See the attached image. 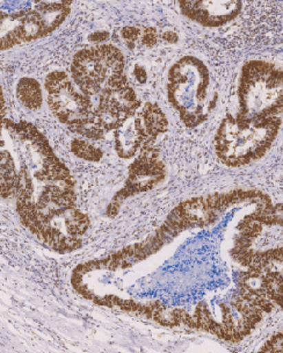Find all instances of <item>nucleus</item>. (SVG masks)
<instances>
[{
    "mask_svg": "<svg viewBox=\"0 0 283 353\" xmlns=\"http://www.w3.org/2000/svg\"><path fill=\"white\" fill-rule=\"evenodd\" d=\"M281 125L282 118L244 119L228 115L215 137L217 157L230 168L257 162L272 148Z\"/></svg>",
    "mask_w": 283,
    "mask_h": 353,
    "instance_id": "obj_1",
    "label": "nucleus"
},
{
    "mask_svg": "<svg viewBox=\"0 0 283 353\" xmlns=\"http://www.w3.org/2000/svg\"><path fill=\"white\" fill-rule=\"evenodd\" d=\"M167 94L169 103L188 128L207 121L216 105L209 69L194 56H185L169 69Z\"/></svg>",
    "mask_w": 283,
    "mask_h": 353,
    "instance_id": "obj_2",
    "label": "nucleus"
},
{
    "mask_svg": "<svg viewBox=\"0 0 283 353\" xmlns=\"http://www.w3.org/2000/svg\"><path fill=\"white\" fill-rule=\"evenodd\" d=\"M238 113L244 119L281 118L283 115V69L274 63L253 59L239 78Z\"/></svg>",
    "mask_w": 283,
    "mask_h": 353,
    "instance_id": "obj_3",
    "label": "nucleus"
},
{
    "mask_svg": "<svg viewBox=\"0 0 283 353\" xmlns=\"http://www.w3.org/2000/svg\"><path fill=\"white\" fill-rule=\"evenodd\" d=\"M50 110L59 121L87 140H101L106 130L96 118V107L65 72L54 71L45 81Z\"/></svg>",
    "mask_w": 283,
    "mask_h": 353,
    "instance_id": "obj_4",
    "label": "nucleus"
},
{
    "mask_svg": "<svg viewBox=\"0 0 283 353\" xmlns=\"http://www.w3.org/2000/svg\"><path fill=\"white\" fill-rule=\"evenodd\" d=\"M125 57L112 44L81 49L71 64V77L85 96H100L103 90L127 81Z\"/></svg>",
    "mask_w": 283,
    "mask_h": 353,
    "instance_id": "obj_5",
    "label": "nucleus"
},
{
    "mask_svg": "<svg viewBox=\"0 0 283 353\" xmlns=\"http://www.w3.org/2000/svg\"><path fill=\"white\" fill-rule=\"evenodd\" d=\"M247 200H255L259 203V207L271 203L266 195L250 190H235L227 193L205 195L188 199L178 205L167 216L164 225L177 235L187 229L202 228L213 223L229 207Z\"/></svg>",
    "mask_w": 283,
    "mask_h": 353,
    "instance_id": "obj_6",
    "label": "nucleus"
},
{
    "mask_svg": "<svg viewBox=\"0 0 283 353\" xmlns=\"http://www.w3.org/2000/svg\"><path fill=\"white\" fill-rule=\"evenodd\" d=\"M71 3H39L33 10L1 19V49L48 37L70 14Z\"/></svg>",
    "mask_w": 283,
    "mask_h": 353,
    "instance_id": "obj_7",
    "label": "nucleus"
},
{
    "mask_svg": "<svg viewBox=\"0 0 283 353\" xmlns=\"http://www.w3.org/2000/svg\"><path fill=\"white\" fill-rule=\"evenodd\" d=\"M165 178V165L160 159V152L152 143L140 149L135 162L129 168L125 186L115 194L107 213L109 216L118 215L122 203L133 195L150 191L160 184Z\"/></svg>",
    "mask_w": 283,
    "mask_h": 353,
    "instance_id": "obj_8",
    "label": "nucleus"
},
{
    "mask_svg": "<svg viewBox=\"0 0 283 353\" xmlns=\"http://www.w3.org/2000/svg\"><path fill=\"white\" fill-rule=\"evenodd\" d=\"M140 107V100L136 92L125 81L105 88L100 93L99 103L96 107V118L106 132H115L133 118Z\"/></svg>",
    "mask_w": 283,
    "mask_h": 353,
    "instance_id": "obj_9",
    "label": "nucleus"
},
{
    "mask_svg": "<svg viewBox=\"0 0 283 353\" xmlns=\"http://www.w3.org/2000/svg\"><path fill=\"white\" fill-rule=\"evenodd\" d=\"M181 13L191 21L203 27L224 26L235 20L242 11L243 4L231 0H199L181 1Z\"/></svg>",
    "mask_w": 283,
    "mask_h": 353,
    "instance_id": "obj_10",
    "label": "nucleus"
},
{
    "mask_svg": "<svg viewBox=\"0 0 283 353\" xmlns=\"http://www.w3.org/2000/svg\"><path fill=\"white\" fill-rule=\"evenodd\" d=\"M245 269L265 273L272 286L273 301L283 309V245L269 250L251 252L238 261Z\"/></svg>",
    "mask_w": 283,
    "mask_h": 353,
    "instance_id": "obj_11",
    "label": "nucleus"
},
{
    "mask_svg": "<svg viewBox=\"0 0 283 353\" xmlns=\"http://www.w3.org/2000/svg\"><path fill=\"white\" fill-rule=\"evenodd\" d=\"M147 144V137L140 117L129 119L115 130V151L120 159H133Z\"/></svg>",
    "mask_w": 283,
    "mask_h": 353,
    "instance_id": "obj_12",
    "label": "nucleus"
},
{
    "mask_svg": "<svg viewBox=\"0 0 283 353\" xmlns=\"http://www.w3.org/2000/svg\"><path fill=\"white\" fill-rule=\"evenodd\" d=\"M138 117L147 137V144L152 143L169 128V120L157 103H145Z\"/></svg>",
    "mask_w": 283,
    "mask_h": 353,
    "instance_id": "obj_13",
    "label": "nucleus"
},
{
    "mask_svg": "<svg viewBox=\"0 0 283 353\" xmlns=\"http://www.w3.org/2000/svg\"><path fill=\"white\" fill-rule=\"evenodd\" d=\"M17 96L20 103L28 110H36L42 105V88L33 78H21L17 86Z\"/></svg>",
    "mask_w": 283,
    "mask_h": 353,
    "instance_id": "obj_14",
    "label": "nucleus"
},
{
    "mask_svg": "<svg viewBox=\"0 0 283 353\" xmlns=\"http://www.w3.org/2000/svg\"><path fill=\"white\" fill-rule=\"evenodd\" d=\"M252 214L265 227L279 225L283 228V203H277V205L269 203L265 206L259 207L257 212Z\"/></svg>",
    "mask_w": 283,
    "mask_h": 353,
    "instance_id": "obj_15",
    "label": "nucleus"
},
{
    "mask_svg": "<svg viewBox=\"0 0 283 353\" xmlns=\"http://www.w3.org/2000/svg\"><path fill=\"white\" fill-rule=\"evenodd\" d=\"M71 151L74 156L79 159L90 161V162H98L103 159V151L94 147L86 140H74L71 143Z\"/></svg>",
    "mask_w": 283,
    "mask_h": 353,
    "instance_id": "obj_16",
    "label": "nucleus"
},
{
    "mask_svg": "<svg viewBox=\"0 0 283 353\" xmlns=\"http://www.w3.org/2000/svg\"><path fill=\"white\" fill-rule=\"evenodd\" d=\"M260 350L266 352H283V331L272 336Z\"/></svg>",
    "mask_w": 283,
    "mask_h": 353,
    "instance_id": "obj_17",
    "label": "nucleus"
},
{
    "mask_svg": "<svg viewBox=\"0 0 283 353\" xmlns=\"http://www.w3.org/2000/svg\"><path fill=\"white\" fill-rule=\"evenodd\" d=\"M140 42H142L143 46L147 47V48H151V47L156 46L157 42H158V33H157V30L152 28V27H147V28L142 30Z\"/></svg>",
    "mask_w": 283,
    "mask_h": 353,
    "instance_id": "obj_18",
    "label": "nucleus"
},
{
    "mask_svg": "<svg viewBox=\"0 0 283 353\" xmlns=\"http://www.w3.org/2000/svg\"><path fill=\"white\" fill-rule=\"evenodd\" d=\"M140 35H142V30L137 27H125L121 30V37L130 46V48H133L132 46H134L138 39H140Z\"/></svg>",
    "mask_w": 283,
    "mask_h": 353,
    "instance_id": "obj_19",
    "label": "nucleus"
},
{
    "mask_svg": "<svg viewBox=\"0 0 283 353\" xmlns=\"http://www.w3.org/2000/svg\"><path fill=\"white\" fill-rule=\"evenodd\" d=\"M134 74H135V77H136L137 81H140V84H144L147 81V72L142 66H136Z\"/></svg>",
    "mask_w": 283,
    "mask_h": 353,
    "instance_id": "obj_20",
    "label": "nucleus"
},
{
    "mask_svg": "<svg viewBox=\"0 0 283 353\" xmlns=\"http://www.w3.org/2000/svg\"><path fill=\"white\" fill-rule=\"evenodd\" d=\"M163 39L167 41L169 43H177L178 40H179L178 34L174 33L172 30H166V32H164V33H163Z\"/></svg>",
    "mask_w": 283,
    "mask_h": 353,
    "instance_id": "obj_21",
    "label": "nucleus"
},
{
    "mask_svg": "<svg viewBox=\"0 0 283 353\" xmlns=\"http://www.w3.org/2000/svg\"><path fill=\"white\" fill-rule=\"evenodd\" d=\"M108 39V33L106 32H96V33L92 34V35H90L89 40L92 41V42H101V41L106 40Z\"/></svg>",
    "mask_w": 283,
    "mask_h": 353,
    "instance_id": "obj_22",
    "label": "nucleus"
}]
</instances>
